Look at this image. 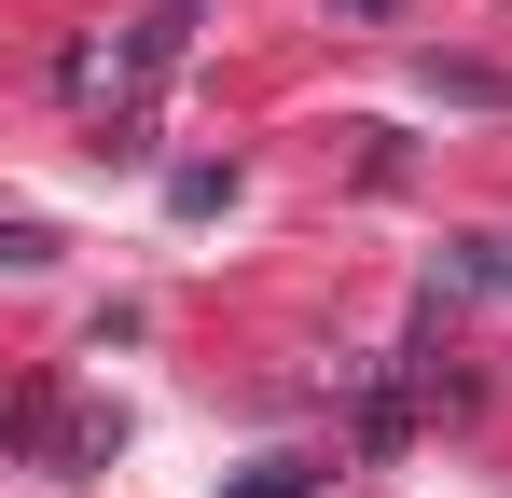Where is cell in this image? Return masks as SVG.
I'll list each match as a JSON object with an SVG mask.
<instances>
[{
    "label": "cell",
    "instance_id": "6da1fadb",
    "mask_svg": "<svg viewBox=\"0 0 512 498\" xmlns=\"http://www.w3.org/2000/svg\"><path fill=\"white\" fill-rule=\"evenodd\" d=\"M180 56H194V14H125L111 42H70L56 56V83H70V111H84L97 153H153V97L180 83Z\"/></svg>",
    "mask_w": 512,
    "mask_h": 498
},
{
    "label": "cell",
    "instance_id": "7a4b0ae2",
    "mask_svg": "<svg viewBox=\"0 0 512 498\" xmlns=\"http://www.w3.org/2000/svg\"><path fill=\"white\" fill-rule=\"evenodd\" d=\"M402 429H416V402H402L388 374H360V402H346V443H360V457H402Z\"/></svg>",
    "mask_w": 512,
    "mask_h": 498
},
{
    "label": "cell",
    "instance_id": "3957f363",
    "mask_svg": "<svg viewBox=\"0 0 512 498\" xmlns=\"http://www.w3.org/2000/svg\"><path fill=\"white\" fill-rule=\"evenodd\" d=\"M236 498H319V485H305V471H250Z\"/></svg>",
    "mask_w": 512,
    "mask_h": 498
},
{
    "label": "cell",
    "instance_id": "277c9868",
    "mask_svg": "<svg viewBox=\"0 0 512 498\" xmlns=\"http://www.w3.org/2000/svg\"><path fill=\"white\" fill-rule=\"evenodd\" d=\"M333 14H360V28H374V14H402V0H333Z\"/></svg>",
    "mask_w": 512,
    "mask_h": 498
}]
</instances>
